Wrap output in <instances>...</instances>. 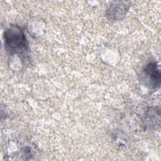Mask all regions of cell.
I'll use <instances>...</instances> for the list:
<instances>
[{"instance_id":"6da1fadb","label":"cell","mask_w":161,"mask_h":161,"mask_svg":"<svg viewBox=\"0 0 161 161\" xmlns=\"http://www.w3.org/2000/svg\"><path fill=\"white\" fill-rule=\"evenodd\" d=\"M4 43L6 51L11 55L25 57L29 52L28 42L23 30L18 25H11L4 33Z\"/></svg>"},{"instance_id":"7a4b0ae2","label":"cell","mask_w":161,"mask_h":161,"mask_svg":"<svg viewBox=\"0 0 161 161\" xmlns=\"http://www.w3.org/2000/svg\"><path fill=\"white\" fill-rule=\"evenodd\" d=\"M141 80L151 89H157L160 87V70L156 61H150L143 67L141 72Z\"/></svg>"},{"instance_id":"3957f363","label":"cell","mask_w":161,"mask_h":161,"mask_svg":"<svg viewBox=\"0 0 161 161\" xmlns=\"http://www.w3.org/2000/svg\"><path fill=\"white\" fill-rule=\"evenodd\" d=\"M128 6L125 3L116 2L113 4L110 5L108 9V16L110 19L114 20L121 19L125 15L128 9Z\"/></svg>"}]
</instances>
